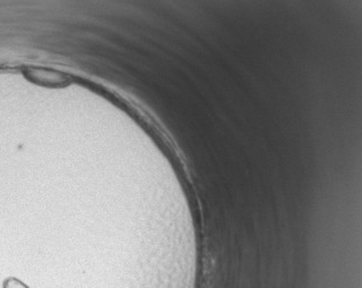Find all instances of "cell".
<instances>
[{"label": "cell", "mask_w": 362, "mask_h": 288, "mask_svg": "<svg viewBox=\"0 0 362 288\" xmlns=\"http://www.w3.org/2000/svg\"><path fill=\"white\" fill-rule=\"evenodd\" d=\"M5 288H28L23 282L18 280H8L5 282Z\"/></svg>", "instance_id": "cell-1"}]
</instances>
